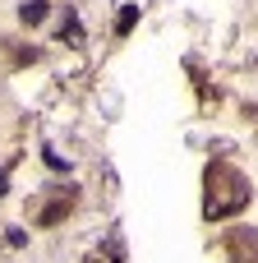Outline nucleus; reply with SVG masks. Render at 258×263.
I'll return each instance as SVG.
<instances>
[{"mask_svg":"<svg viewBox=\"0 0 258 263\" xmlns=\"http://www.w3.org/2000/svg\"><path fill=\"white\" fill-rule=\"evenodd\" d=\"M5 194H9V171L0 166V199H5Z\"/></svg>","mask_w":258,"mask_h":263,"instance_id":"6e6552de","label":"nucleus"},{"mask_svg":"<svg viewBox=\"0 0 258 263\" xmlns=\"http://www.w3.org/2000/svg\"><path fill=\"white\" fill-rule=\"evenodd\" d=\"M226 254H231V263H258V231L254 227H235L226 236Z\"/></svg>","mask_w":258,"mask_h":263,"instance_id":"f03ea898","label":"nucleus"},{"mask_svg":"<svg viewBox=\"0 0 258 263\" xmlns=\"http://www.w3.org/2000/svg\"><path fill=\"white\" fill-rule=\"evenodd\" d=\"M60 42H69V46H78V42H83V28H78V18H74V14H65V23H60Z\"/></svg>","mask_w":258,"mask_h":263,"instance_id":"20e7f679","label":"nucleus"},{"mask_svg":"<svg viewBox=\"0 0 258 263\" xmlns=\"http://www.w3.org/2000/svg\"><path fill=\"white\" fill-rule=\"evenodd\" d=\"M18 18H23V23H42V18H46V0H28V5L18 9Z\"/></svg>","mask_w":258,"mask_h":263,"instance_id":"39448f33","label":"nucleus"},{"mask_svg":"<svg viewBox=\"0 0 258 263\" xmlns=\"http://www.w3.org/2000/svg\"><path fill=\"white\" fill-rule=\"evenodd\" d=\"M249 199H254V185L240 166H231L222 157L208 162V171H203V217L208 222H226V217L245 213Z\"/></svg>","mask_w":258,"mask_h":263,"instance_id":"f257e3e1","label":"nucleus"},{"mask_svg":"<svg viewBox=\"0 0 258 263\" xmlns=\"http://www.w3.org/2000/svg\"><path fill=\"white\" fill-rule=\"evenodd\" d=\"M74 203H78V194H74L69 185H65V190H55V194H51V203L37 213V227H55L60 217H69V213H74Z\"/></svg>","mask_w":258,"mask_h":263,"instance_id":"7ed1b4c3","label":"nucleus"},{"mask_svg":"<svg viewBox=\"0 0 258 263\" xmlns=\"http://www.w3.org/2000/svg\"><path fill=\"white\" fill-rule=\"evenodd\" d=\"M5 240H9V245H14V250H23V245H28V236H23V231H18V227H9V231H5Z\"/></svg>","mask_w":258,"mask_h":263,"instance_id":"0eeeda50","label":"nucleus"},{"mask_svg":"<svg viewBox=\"0 0 258 263\" xmlns=\"http://www.w3.org/2000/svg\"><path fill=\"white\" fill-rule=\"evenodd\" d=\"M88 263H97V259H88Z\"/></svg>","mask_w":258,"mask_h":263,"instance_id":"1a4fd4ad","label":"nucleus"},{"mask_svg":"<svg viewBox=\"0 0 258 263\" xmlns=\"http://www.w3.org/2000/svg\"><path fill=\"white\" fill-rule=\"evenodd\" d=\"M134 23H138V5H125V9H120V18H115V32H129Z\"/></svg>","mask_w":258,"mask_h":263,"instance_id":"423d86ee","label":"nucleus"}]
</instances>
